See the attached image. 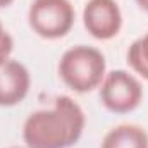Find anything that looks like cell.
Masks as SVG:
<instances>
[{
	"mask_svg": "<svg viewBox=\"0 0 148 148\" xmlns=\"http://www.w3.org/2000/svg\"><path fill=\"white\" fill-rule=\"evenodd\" d=\"M126 59L134 73L143 79H148V31L129 45Z\"/></svg>",
	"mask_w": 148,
	"mask_h": 148,
	"instance_id": "cell-8",
	"label": "cell"
},
{
	"mask_svg": "<svg viewBox=\"0 0 148 148\" xmlns=\"http://www.w3.org/2000/svg\"><path fill=\"white\" fill-rule=\"evenodd\" d=\"M12 50H14V38L3 28V23L0 19V66L10 59Z\"/></svg>",
	"mask_w": 148,
	"mask_h": 148,
	"instance_id": "cell-9",
	"label": "cell"
},
{
	"mask_svg": "<svg viewBox=\"0 0 148 148\" xmlns=\"http://www.w3.org/2000/svg\"><path fill=\"white\" fill-rule=\"evenodd\" d=\"M86 115L77 102L60 95L52 109L31 112L23 124V141L28 148H69L79 141Z\"/></svg>",
	"mask_w": 148,
	"mask_h": 148,
	"instance_id": "cell-1",
	"label": "cell"
},
{
	"mask_svg": "<svg viewBox=\"0 0 148 148\" xmlns=\"http://www.w3.org/2000/svg\"><path fill=\"white\" fill-rule=\"evenodd\" d=\"M12 2H14V0H0V9H3V7H9Z\"/></svg>",
	"mask_w": 148,
	"mask_h": 148,
	"instance_id": "cell-11",
	"label": "cell"
},
{
	"mask_svg": "<svg viewBox=\"0 0 148 148\" xmlns=\"http://www.w3.org/2000/svg\"><path fill=\"white\" fill-rule=\"evenodd\" d=\"M9 148H28V147H9Z\"/></svg>",
	"mask_w": 148,
	"mask_h": 148,
	"instance_id": "cell-12",
	"label": "cell"
},
{
	"mask_svg": "<svg viewBox=\"0 0 148 148\" xmlns=\"http://www.w3.org/2000/svg\"><path fill=\"white\" fill-rule=\"evenodd\" d=\"M100 148H148V133L138 124H119L109 129Z\"/></svg>",
	"mask_w": 148,
	"mask_h": 148,
	"instance_id": "cell-7",
	"label": "cell"
},
{
	"mask_svg": "<svg viewBox=\"0 0 148 148\" xmlns=\"http://www.w3.org/2000/svg\"><path fill=\"white\" fill-rule=\"evenodd\" d=\"M31 88V74L28 67L9 59L0 66V107H14L21 103Z\"/></svg>",
	"mask_w": 148,
	"mask_h": 148,
	"instance_id": "cell-6",
	"label": "cell"
},
{
	"mask_svg": "<svg viewBox=\"0 0 148 148\" xmlns=\"http://www.w3.org/2000/svg\"><path fill=\"white\" fill-rule=\"evenodd\" d=\"M136 3L140 5V9H143V10L148 12V0H136Z\"/></svg>",
	"mask_w": 148,
	"mask_h": 148,
	"instance_id": "cell-10",
	"label": "cell"
},
{
	"mask_svg": "<svg viewBox=\"0 0 148 148\" xmlns=\"http://www.w3.org/2000/svg\"><path fill=\"white\" fill-rule=\"evenodd\" d=\"M76 9L71 0H33L28 9V24L40 38H64L74 26Z\"/></svg>",
	"mask_w": 148,
	"mask_h": 148,
	"instance_id": "cell-3",
	"label": "cell"
},
{
	"mask_svg": "<svg viewBox=\"0 0 148 148\" xmlns=\"http://www.w3.org/2000/svg\"><path fill=\"white\" fill-rule=\"evenodd\" d=\"M143 100V84L136 74L126 69H114L105 74L100 84V102L114 114H129Z\"/></svg>",
	"mask_w": 148,
	"mask_h": 148,
	"instance_id": "cell-4",
	"label": "cell"
},
{
	"mask_svg": "<svg viewBox=\"0 0 148 148\" xmlns=\"http://www.w3.org/2000/svg\"><path fill=\"white\" fill-rule=\"evenodd\" d=\"M57 71L67 88L76 93H90L100 88L107 74V60L97 47L74 45L60 55Z\"/></svg>",
	"mask_w": 148,
	"mask_h": 148,
	"instance_id": "cell-2",
	"label": "cell"
},
{
	"mask_svg": "<svg viewBox=\"0 0 148 148\" xmlns=\"http://www.w3.org/2000/svg\"><path fill=\"white\" fill-rule=\"evenodd\" d=\"M83 24L97 40H112L122 28V10L117 0H88L83 7Z\"/></svg>",
	"mask_w": 148,
	"mask_h": 148,
	"instance_id": "cell-5",
	"label": "cell"
}]
</instances>
